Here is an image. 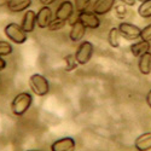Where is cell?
Masks as SVG:
<instances>
[{
  "label": "cell",
  "mask_w": 151,
  "mask_h": 151,
  "mask_svg": "<svg viewBox=\"0 0 151 151\" xmlns=\"http://www.w3.org/2000/svg\"><path fill=\"white\" fill-rule=\"evenodd\" d=\"M146 103H147V105H149V108H151V90L147 92V94H146Z\"/></svg>",
  "instance_id": "83f0119b"
},
{
  "label": "cell",
  "mask_w": 151,
  "mask_h": 151,
  "mask_svg": "<svg viewBox=\"0 0 151 151\" xmlns=\"http://www.w3.org/2000/svg\"><path fill=\"white\" fill-rule=\"evenodd\" d=\"M6 65H7L6 60H5L3 57H0V71H3V70L6 68Z\"/></svg>",
  "instance_id": "484cf974"
},
{
  "label": "cell",
  "mask_w": 151,
  "mask_h": 151,
  "mask_svg": "<svg viewBox=\"0 0 151 151\" xmlns=\"http://www.w3.org/2000/svg\"><path fill=\"white\" fill-rule=\"evenodd\" d=\"M120 1L123 3L124 5H127V6H133V5H135L137 0H120Z\"/></svg>",
  "instance_id": "d4e9b609"
},
{
  "label": "cell",
  "mask_w": 151,
  "mask_h": 151,
  "mask_svg": "<svg viewBox=\"0 0 151 151\" xmlns=\"http://www.w3.org/2000/svg\"><path fill=\"white\" fill-rule=\"evenodd\" d=\"M86 27L78 19L75 21L74 24H71V29L69 32V37L73 42H78L83 39V36L86 35Z\"/></svg>",
  "instance_id": "7c38bea8"
},
{
  "label": "cell",
  "mask_w": 151,
  "mask_h": 151,
  "mask_svg": "<svg viewBox=\"0 0 151 151\" xmlns=\"http://www.w3.org/2000/svg\"><path fill=\"white\" fill-rule=\"evenodd\" d=\"M39 1H40L42 5H46V6H48V5L53 4L55 1H57V0H39Z\"/></svg>",
  "instance_id": "4316f807"
},
{
  "label": "cell",
  "mask_w": 151,
  "mask_h": 151,
  "mask_svg": "<svg viewBox=\"0 0 151 151\" xmlns=\"http://www.w3.org/2000/svg\"><path fill=\"white\" fill-rule=\"evenodd\" d=\"M150 47H151V45L149 41L142 40V41H138V42H134L131 45V52L134 57L139 58L142 55L150 51Z\"/></svg>",
  "instance_id": "2e32d148"
},
{
  "label": "cell",
  "mask_w": 151,
  "mask_h": 151,
  "mask_svg": "<svg viewBox=\"0 0 151 151\" xmlns=\"http://www.w3.org/2000/svg\"><path fill=\"white\" fill-rule=\"evenodd\" d=\"M138 15L143 18H150L151 17V0L143 1L139 7H138Z\"/></svg>",
  "instance_id": "ac0fdd59"
},
{
  "label": "cell",
  "mask_w": 151,
  "mask_h": 151,
  "mask_svg": "<svg viewBox=\"0 0 151 151\" xmlns=\"http://www.w3.org/2000/svg\"><path fill=\"white\" fill-rule=\"evenodd\" d=\"M6 6L11 12L18 14V12L27 11L32 6V0H9Z\"/></svg>",
  "instance_id": "4fadbf2b"
},
{
  "label": "cell",
  "mask_w": 151,
  "mask_h": 151,
  "mask_svg": "<svg viewBox=\"0 0 151 151\" xmlns=\"http://www.w3.org/2000/svg\"><path fill=\"white\" fill-rule=\"evenodd\" d=\"M4 33L9 40H11L12 42H15L17 45L24 44L28 39V33L22 28L21 24H17L14 22L6 24V27L4 28Z\"/></svg>",
  "instance_id": "7a4b0ae2"
},
{
  "label": "cell",
  "mask_w": 151,
  "mask_h": 151,
  "mask_svg": "<svg viewBox=\"0 0 151 151\" xmlns=\"http://www.w3.org/2000/svg\"><path fill=\"white\" fill-rule=\"evenodd\" d=\"M112 11H114L115 16H116L119 19H124V18H126V16L128 15L127 5H124L123 3L115 4V6H114V9H112Z\"/></svg>",
  "instance_id": "d6986e66"
},
{
  "label": "cell",
  "mask_w": 151,
  "mask_h": 151,
  "mask_svg": "<svg viewBox=\"0 0 151 151\" xmlns=\"http://www.w3.org/2000/svg\"><path fill=\"white\" fill-rule=\"evenodd\" d=\"M64 62H65V70L67 71H73L74 69H76V67L79 65V63L75 57V53H70L68 56L64 57Z\"/></svg>",
  "instance_id": "ffe728a7"
},
{
  "label": "cell",
  "mask_w": 151,
  "mask_h": 151,
  "mask_svg": "<svg viewBox=\"0 0 151 151\" xmlns=\"http://www.w3.org/2000/svg\"><path fill=\"white\" fill-rule=\"evenodd\" d=\"M78 19L88 29H97L100 26V19L98 15H96L93 11L86 10L78 14Z\"/></svg>",
  "instance_id": "8992f818"
},
{
  "label": "cell",
  "mask_w": 151,
  "mask_h": 151,
  "mask_svg": "<svg viewBox=\"0 0 151 151\" xmlns=\"http://www.w3.org/2000/svg\"><path fill=\"white\" fill-rule=\"evenodd\" d=\"M138 1H140V3H143V1H146V0H138Z\"/></svg>",
  "instance_id": "f546056e"
},
{
  "label": "cell",
  "mask_w": 151,
  "mask_h": 151,
  "mask_svg": "<svg viewBox=\"0 0 151 151\" xmlns=\"http://www.w3.org/2000/svg\"><path fill=\"white\" fill-rule=\"evenodd\" d=\"M53 19V11L50 6L44 5L39 11L36 12V26L39 28H48Z\"/></svg>",
  "instance_id": "52a82bcc"
},
{
  "label": "cell",
  "mask_w": 151,
  "mask_h": 151,
  "mask_svg": "<svg viewBox=\"0 0 151 151\" xmlns=\"http://www.w3.org/2000/svg\"><path fill=\"white\" fill-rule=\"evenodd\" d=\"M74 4L69 0H64L63 3L59 4V6L57 7L56 12H55V18L62 19V21H69V18L74 15Z\"/></svg>",
  "instance_id": "ba28073f"
},
{
  "label": "cell",
  "mask_w": 151,
  "mask_h": 151,
  "mask_svg": "<svg viewBox=\"0 0 151 151\" xmlns=\"http://www.w3.org/2000/svg\"><path fill=\"white\" fill-rule=\"evenodd\" d=\"M140 39L145 40V41H151V24H147L146 27H144L142 29V34H140Z\"/></svg>",
  "instance_id": "cb8c5ba5"
},
{
  "label": "cell",
  "mask_w": 151,
  "mask_h": 151,
  "mask_svg": "<svg viewBox=\"0 0 151 151\" xmlns=\"http://www.w3.org/2000/svg\"><path fill=\"white\" fill-rule=\"evenodd\" d=\"M29 88L37 97H44L50 92V82L41 74H33L29 78Z\"/></svg>",
  "instance_id": "3957f363"
},
{
  "label": "cell",
  "mask_w": 151,
  "mask_h": 151,
  "mask_svg": "<svg viewBox=\"0 0 151 151\" xmlns=\"http://www.w3.org/2000/svg\"><path fill=\"white\" fill-rule=\"evenodd\" d=\"M21 26L27 33H33L36 26V12L33 10H27L22 18Z\"/></svg>",
  "instance_id": "8fae6325"
},
{
  "label": "cell",
  "mask_w": 151,
  "mask_h": 151,
  "mask_svg": "<svg viewBox=\"0 0 151 151\" xmlns=\"http://www.w3.org/2000/svg\"><path fill=\"white\" fill-rule=\"evenodd\" d=\"M134 147L138 151L151 150V132H145L138 137L134 140Z\"/></svg>",
  "instance_id": "5bb4252c"
},
{
  "label": "cell",
  "mask_w": 151,
  "mask_h": 151,
  "mask_svg": "<svg viewBox=\"0 0 151 151\" xmlns=\"http://www.w3.org/2000/svg\"><path fill=\"white\" fill-rule=\"evenodd\" d=\"M94 53V46L91 41H82L76 52H75V57H76V60L79 63V65H85L87 64L93 57Z\"/></svg>",
  "instance_id": "277c9868"
},
{
  "label": "cell",
  "mask_w": 151,
  "mask_h": 151,
  "mask_svg": "<svg viewBox=\"0 0 151 151\" xmlns=\"http://www.w3.org/2000/svg\"><path fill=\"white\" fill-rule=\"evenodd\" d=\"M7 1H9V0H0V7L7 5Z\"/></svg>",
  "instance_id": "f1b7e54d"
},
{
  "label": "cell",
  "mask_w": 151,
  "mask_h": 151,
  "mask_svg": "<svg viewBox=\"0 0 151 151\" xmlns=\"http://www.w3.org/2000/svg\"><path fill=\"white\" fill-rule=\"evenodd\" d=\"M138 69L143 75L151 74V52H146L142 55L138 60Z\"/></svg>",
  "instance_id": "9a60e30c"
},
{
  "label": "cell",
  "mask_w": 151,
  "mask_h": 151,
  "mask_svg": "<svg viewBox=\"0 0 151 151\" xmlns=\"http://www.w3.org/2000/svg\"><path fill=\"white\" fill-rule=\"evenodd\" d=\"M75 149H76V143H75V139L71 137L60 138V139L56 140L51 145L52 151H74Z\"/></svg>",
  "instance_id": "30bf717a"
},
{
  "label": "cell",
  "mask_w": 151,
  "mask_h": 151,
  "mask_svg": "<svg viewBox=\"0 0 151 151\" xmlns=\"http://www.w3.org/2000/svg\"><path fill=\"white\" fill-rule=\"evenodd\" d=\"M14 51V47L12 45L7 41H1L0 40V57H6L10 56Z\"/></svg>",
  "instance_id": "7402d4cb"
},
{
  "label": "cell",
  "mask_w": 151,
  "mask_h": 151,
  "mask_svg": "<svg viewBox=\"0 0 151 151\" xmlns=\"http://www.w3.org/2000/svg\"><path fill=\"white\" fill-rule=\"evenodd\" d=\"M115 4L116 0H96L91 7V11H93L98 16H104L112 11Z\"/></svg>",
  "instance_id": "9c48e42d"
},
{
  "label": "cell",
  "mask_w": 151,
  "mask_h": 151,
  "mask_svg": "<svg viewBox=\"0 0 151 151\" xmlns=\"http://www.w3.org/2000/svg\"><path fill=\"white\" fill-rule=\"evenodd\" d=\"M90 6H91V0H74V7L78 14L88 10Z\"/></svg>",
  "instance_id": "44dd1931"
},
{
  "label": "cell",
  "mask_w": 151,
  "mask_h": 151,
  "mask_svg": "<svg viewBox=\"0 0 151 151\" xmlns=\"http://www.w3.org/2000/svg\"><path fill=\"white\" fill-rule=\"evenodd\" d=\"M67 24V21H62V19H58V18H53L51 24L48 26V29L51 32H57L59 29H62Z\"/></svg>",
  "instance_id": "603a6c76"
},
{
  "label": "cell",
  "mask_w": 151,
  "mask_h": 151,
  "mask_svg": "<svg viewBox=\"0 0 151 151\" xmlns=\"http://www.w3.org/2000/svg\"><path fill=\"white\" fill-rule=\"evenodd\" d=\"M33 104V96L28 92L18 93L11 103V111L16 116H22L29 110Z\"/></svg>",
  "instance_id": "6da1fadb"
},
{
  "label": "cell",
  "mask_w": 151,
  "mask_h": 151,
  "mask_svg": "<svg viewBox=\"0 0 151 151\" xmlns=\"http://www.w3.org/2000/svg\"><path fill=\"white\" fill-rule=\"evenodd\" d=\"M120 37H121V34H120L119 28H116V27L111 28L109 30V34H108V42H109V45L112 48L120 47Z\"/></svg>",
  "instance_id": "e0dca14e"
},
{
  "label": "cell",
  "mask_w": 151,
  "mask_h": 151,
  "mask_svg": "<svg viewBox=\"0 0 151 151\" xmlns=\"http://www.w3.org/2000/svg\"><path fill=\"white\" fill-rule=\"evenodd\" d=\"M119 30H120V34L122 37L127 40H138L140 39V34H142V29L135 26V24H132V23H128V22H121L119 24Z\"/></svg>",
  "instance_id": "5b68a950"
}]
</instances>
